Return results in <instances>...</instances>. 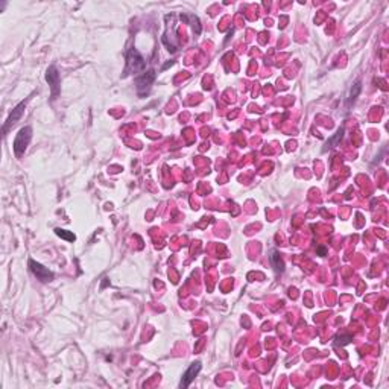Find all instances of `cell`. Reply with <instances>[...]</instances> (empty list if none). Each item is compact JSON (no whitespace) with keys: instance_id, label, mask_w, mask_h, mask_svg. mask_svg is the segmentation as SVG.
I'll return each mask as SVG.
<instances>
[{"instance_id":"obj_1","label":"cell","mask_w":389,"mask_h":389,"mask_svg":"<svg viewBox=\"0 0 389 389\" xmlns=\"http://www.w3.org/2000/svg\"><path fill=\"white\" fill-rule=\"evenodd\" d=\"M31 139H32V128L31 126H24L19 131V134L16 136V140H14V152H16L17 157H22L24 154Z\"/></svg>"},{"instance_id":"obj_2","label":"cell","mask_w":389,"mask_h":389,"mask_svg":"<svg viewBox=\"0 0 389 389\" xmlns=\"http://www.w3.org/2000/svg\"><path fill=\"white\" fill-rule=\"evenodd\" d=\"M146 69V61L145 58L136 50V49H129L128 55H126V73H140Z\"/></svg>"},{"instance_id":"obj_3","label":"cell","mask_w":389,"mask_h":389,"mask_svg":"<svg viewBox=\"0 0 389 389\" xmlns=\"http://www.w3.org/2000/svg\"><path fill=\"white\" fill-rule=\"evenodd\" d=\"M29 267H31V271H32V274L41 281V283H49V281H52L53 280V272L52 271H49L48 267H44L41 263H38V262H35V260H29Z\"/></svg>"},{"instance_id":"obj_4","label":"cell","mask_w":389,"mask_h":389,"mask_svg":"<svg viewBox=\"0 0 389 389\" xmlns=\"http://www.w3.org/2000/svg\"><path fill=\"white\" fill-rule=\"evenodd\" d=\"M154 79H155V72H154V70H149L147 73H143L142 76H139V78L136 79L137 92H139L140 96H145V95L149 92V88H151Z\"/></svg>"},{"instance_id":"obj_5","label":"cell","mask_w":389,"mask_h":389,"mask_svg":"<svg viewBox=\"0 0 389 389\" xmlns=\"http://www.w3.org/2000/svg\"><path fill=\"white\" fill-rule=\"evenodd\" d=\"M24 110H26V102H22V103H19V105L11 111L9 117L6 119V122L3 125V134H8V131L20 121L23 113H24Z\"/></svg>"},{"instance_id":"obj_6","label":"cell","mask_w":389,"mask_h":389,"mask_svg":"<svg viewBox=\"0 0 389 389\" xmlns=\"http://www.w3.org/2000/svg\"><path fill=\"white\" fill-rule=\"evenodd\" d=\"M46 81L52 88V96L56 97L59 93V73L55 66H50L46 72Z\"/></svg>"},{"instance_id":"obj_7","label":"cell","mask_w":389,"mask_h":389,"mask_svg":"<svg viewBox=\"0 0 389 389\" xmlns=\"http://www.w3.org/2000/svg\"><path fill=\"white\" fill-rule=\"evenodd\" d=\"M201 368H202V365H201V362H196V364H192L190 366H189V369L184 372V376H183V380H181V388H187L193 380H194V377L198 376L199 374V371H201Z\"/></svg>"},{"instance_id":"obj_8","label":"cell","mask_w":389,"mask_h":389,"mask_svg":"<svg viewBox=\"0 0 389 389\" xmlns=\"http://www.w3.org/2000/svg\"><path fill=\"white\" fill-rule=\"evenodd\" d=\"M269 259H271V265L275 269V272L281 274L284 271V263H283V259L280 257V254L277 251H272L271 256H269Z\"/></svg>"},{"instance_id":"obj_9","label":"cell","mask_w":389,"mask_h":389,"mask_svg":"<svg viewBox=\"0 0 389 389\" xmlns=\"http://www.w3.org/2000/svg\"><path fill=\"white\" fill-rule=\"evenodd\" d=\"M361 90H362V84H361V81L354 82V85H353V88H351V93H350V100H348L350 105H351V103L357 99V96L361 95Z\"/></svg>"},{"instance_id":"obj_10","label":"cell","mask_w":389,"mask_h":389,"mask_svg":"<svg viewBox=\"0 0 389 389\" xmlns=\"http://www.w3.org/2000/svg\"><path fill=\"white\" fill-rule=\"evenodd\" d=\"M55 233H56V236L66 239V241H69V242H74V241H76V236H74L73 233H70V231H66V230H61V228H56Z\"/></svg>"},{"instance_id":"obj_11","label":"cell","mask_w":389,"mask_h":389,"mask_svg":"<svg viewBox=\"0 0 389 389\" xmlns=\"http://www.w3.org/2000/svg\"><path fill=\"white\" fill-rule=\"evenodd\" d=\"M342 134H343V129H339V131H338V134H336V137H335V139H332L330 142H328V145L335 146V145L338 143V140H339V139H342Z\"/></svg>"},{"instance_id":"obj_12","label":"cell","mask_w":389,"mask_h":389,"mask_svg":"<svg viewBox=\"0 0 389 389\" xmlns=\"http://www.w3.org/2000/svg\"><path fill=\"white\" fill-rule=\"evenodd\" d=\"M325 248H318V254H321V256H325Z\"/></svg>"}]
</instances>
